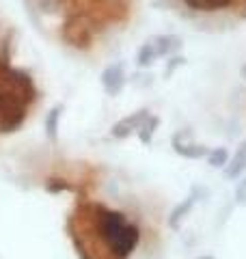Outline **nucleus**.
I'll list each match as a JSON object with an SVG mask.
<instances>
[{
	"label": "nucleus",
	"instance_id": "aec40b11",
	"mask_svg": "<svg viewBox=\"0 0 246 259\" xmlns=\"http://www.w3.org/2000/svg\"><path fill=\"white\" fill-rule=\"evenodd\" d=\"M184 65H186V56H184V54H173V56H167V61H164V71H162L164 80H169L171 76L175 74L177 69H182Z\"/></svg>",
	"mask_w": 246,
	"mask_h": 259
},
{
	"label": "nucleus",
	"instance_id": "6e6552de",
	"mask_svg": "<svg viewBox=\"0 0 246 259\" xmlns=\"http://www.w3.org/2000/svg\"><path fill=\"white\" fill-rule=\"evenodd\" d=\"M100 82H102V89L106 95H119L123 89L128 84V71H126V63L123 61H114L110 65H106L102 76H100Z\"/></svg>",
	"mask_w": 246,
	"mask_h": 259
},
{
	"label": "nucleus",
	"instance_id": "6ab92c4d",
	"mask_svg": "<svg viewBox=\"0 0 246 259\" xmlns=\"http://www.w3.org/2000/svg\"><path fill=\"white\" fill-rule=\"evenodd\" d=\"M128 80H130V84L136 87V89H141V91H145V89H151L153 82H155V80H153V74H151L149 69H138L136 74H132Z\"/></svg>",
	"mask_w": 246,
	"mask_h": 259
},
{
	"label": "nucleus",
	"instance_id": "39448f33",
	"mask_svg": "<svg viewBox=\"0 0 246 259\" xmlns=\"http://www.w3.org/2000/svg\"><path fill=\"white\" fill-rule=\"evenodd\" d=\"M138 244H141V229H138L136 223L130 221L102 250H106L108 255L117 259H130L134 255V250L138 248Z\"/></svg>",
	"mask_w": 246,
	"mask_h": 259
},
{
	"label": "nucleus",
	"instance_id": "7ed1b4c3",
	"mask_svg": "<svg viewBox=\"0 0 246 259\" xmlns=\"http://www.w3.org/2000/svg\"><path fill=\"white\" fill-rule=\"evenodd\" d=\"M30 110L20 104L11 93L0 89V136H9L20 132L26 123Z\"/></svg>",
	"mask_w": 246,
	"mask_h": 259
},
{
	"label": "nucleus",
	"instance_id": "9d476101",
	"mask_svg": "<svg viewBox=\"0 0 246 259\" xmlns=\"http://www.w3.org/2000/svg\"><path fill=\"white\" fill-rule=\"evenodd\" d=\"M186 9L199 15H216V13H233L235 0H179Z\"/></svg>",
	"mask_w": 246,
	"mask_h": 259
},
{
	"label": "nucleus",
	"instance_id": "423d86ee",
	"mask_svg": "<svg viewBox=\"0 0 246 259\" xmlns=\"http://www.w3.org/2000/svg\"><path fill=\"white\" fill-rule=\"evenodd\" d=\"M203 199H208V188H205V186H201V184H194L192 188H190V192H188V197H184V199L179 201V203L169 212V216H167V227H169V229L177 231L179 227H182V223L186 221L188 216H190L192 209L196 207V203H199V201H203Z\"/></svg>",
	"mask_w": 246,
	"mask_h": 259
},
{
	"label": "nucleus",
	"instance_id": "4468645a",
	"mask_svg": "<svg viewBox=\"0 0 246 259\" xmlns=\"http://www.w3.org/2000/svg\"><path fill=\"white\" fill-rule=\"evenodd\" d=\"M158 59L160 56H158V50H155V46H153V39H147V41H143L141 48L136 50L134 63H136L138 69H149Z\"/></svg>",
	"mask_w": 246,
	"mask_h": 259
},
{
	"label": "nucleus",
	"instance_id": "1a4fd4ad",
	"mask_svg": "<svg viewBox=\"0 0 246 259\" xmlns=\"http://www.w3.org/2000/svg\"><path fill=\"white\" fill-rule=\"evenodd\" d=\"M149 115H151L149 108H138V110H134V112H130V115L121 117L117 123H112L110 136H112L114 141H126V139H130L132 134L138 132V127L143 125V121L149 117Z\"/></svg>",
	"mask_w": 246,
	"mask_h": 259
},
{
	"label": "nucleus",
	"instance_id": "f257e3e1",
	"mask_svg": "<svg viewBox=\"0 0 246 259\" xmlns=\"http://www.w3.org/2000/svg\"><path fill=\"white\" fill-rule=\"evenodd\" d=\"M106 22L97 13H93L87 7L80 9H69L67 15L59 24V37L61 41L73 52H91L93 46L104 30Z\"/></svg>",
	"mask_w": 246,
	"mask_h": 259
},
{
	"label": "nucleus",
	"instance_id": "20e7f679",
	"mask_svg": "<svg viewBox=\"0 0 246 259\" xmlns=\"http://www.w3.org/2000/svg\"><path fill=\"white\" fill-rule=\"evenodd\" d=\"M24 11L28 13V20L41 30V24L46 18H65L71 9V0H22Z\"/></svg>",
	"mask_w": 246,
	"mask_h": 259
},
{
	"label": "nucleus",
	"instance_id": "a211bd4d",
	"mask_svg": "<svg viewBox=\"0 0 246 259\" xmlns=\"http://www.w3.org/2000/svg\"><path fill=\"white\" fill-rule=\"evenodd\" d=\"M229 151H227V147H214V149H210V153L205 156V160H208V164H210V168H223L227 166V162H229Z\"/></svg>",
	"mask_w": 246,
	"mask_h": 259
},
{
	"label": "nucleus",
	"instance_id": "dca6fc26",
	"mask_svg": "<svg viewBox=\"0 0 246 259\" xmlns=\"http://www.w3.org/2000/svg\"><path fill=\"white\" fill-rule=\"evenodd\" d=\"M158 127H160V117L158 115H149V117H147L143 121V125L138 127V132H136L141 145H151L155 132H158Z\"/></svg>",
	"mask_w": 246,
	"mask_h": 259
},
{
	"label": "nucleus",
	"instance_id": "9b49d317",
	"mask_svg": "<svg viewBox=\"0 0 246 259\" xmlns=\"http://www.w3.org/2000/svg\"><path fill=\"white\" fill-rule=\"evenodd\" d=\"M153 39V46L158 50V56L167 59V56H173V54H179V50L184 48V39L179 35H173V32H167V35H155L151 37Z\"/></svg>",
	"mask_w": 246,
	"mask_h": 259
},
{
	"label": "nucleus",
	"instance_id": "f8f14e48",
	"mask_svg": "<svg viewBox=\"0 0 246 259\" xmlns=\"http://www.w3.org/2000/svg\"><path fill=\"white\" fill-rule=\"evenodd\" d=\"M246 173V141L237 147V151L233 153V158H229L227 166L223 168V175L227 180H237Z\"/></svg>",
	"mask_w": 246,
	"mask_h": 259
},
{
	"label": "nucleus",
	"instance_id": "b1692460",
	"mask_svg": "<svg viewBox=\"0 0 246 259\" xmlns=\"http://www.w3.org/2000/svg\"><path fill=\"white\" fill-rule=\"evenodd\" d=\"M196 259H214V257H212V255H199Z\"/></svg>",
	"mask_w": 246,
	"mask_h": 259
},
{
	"label": "nucleus",
	"instance_id": "ddd939ff",
	"mask_svg": "<svg viewBox=\"0 0 246 259\" xmlns=\"http://www.w3.org/2000/svg\"><path fill=\"white\" fill-rule=\"evenodd\" d=\"M63 110L65 106L63 104H56V106H52L50 110L46 112V117H44V130H46V136H48V141L54 143L59 141V130H61V117H63Z\"/></svg>",
	"mask_w": 246,
	"mask_h": 259
},
{
	"label": "nucleus",
	"instance_id": "0eeeda50",
	"mask_svg": "<svg viewBox=\"0 0 246 259\" xmlns=\"http://www.w3.org/2000/svg\"><path fill=\"white\" fill-rule=\"evenodd\" d=\"M171 147L184 160H203L210 153V147H205L203 143L194 141V134L190 127L177 130V132L171 136Z\"/></svg>",
	"mask_w": 246,
	"mask_h": 259
},
{
	"label": "nucleus",
	"instance_id": "412c9836",
	"mask_svg": "<svg viewBox=\"0 0 246 259\" xmlns=\"http://www.w3.org/2000/svg\"><path fill=\"white\" fill-rule=\"evenodd\" d=\"M233 203L235 205H246V175H242V180L237 182L235 192H233Z\"/></svg>",
	"mask_w": 246,
	"mask_h": 259
},
{
	"label": "nucleus",
	"instance_id": "f3484780",
	"mask_svg": "<svg viewBox=\"0 0 246 259\" xmlns=\"http://www.w3.org/2000/svg\"><path fill=\"white\" fill-rule=\"evenodd\" d=\"M44 190L50 192V194H61V192H73L76 190V186H73V182H69L67 177L52 175V177H48V180L44 182Z\"/></svg>",
	"mask_w": 246,
	"mask_h": 259
},
{
	"label": "nucleus",
	"instance_id": "4be33fe9",
	"mask_svg": "<svg viewBox=\"0 0 246 259\" xmlns=\"http://www.w3.org/2000/svg\"><path fill=\"white\" fill-rule=\"evenodd\" d=\"M95 259H117V257H112V255H108L106 250H100V253L95 255Z\"/></svg>",
	"mask_w": 246,
	"mask_h": 259
},
{
	"label": "nucleus",
	"instance_id": "5701e85b",
	"mask_svg": "<svg viewBox=\"0 0 246 259\" xmlns=\"http://www.w3.org/2000/svg\"><path fill=\"white\" fill-rule=\"evenodd\" d=\"M240 76H242V78H244V80H246V63H244V65H242V69H240Z\"/></svg>",
	"mask_w": 246,
	"mask_h": 259
},
{
	"label": "nucleus",
	"instance_id": "f03ea898",
	"mask_svg": "<svg viewBox=\"0 0 246 259\" xmlns=\"http://www.w3.org/2000/svg\"><path fill=\"white\" fill-rule=\"evenodd\" d=\"M0 89L11 93L20 104H24L28 110H32L41 100V91L30 76V71L13 67L11 61L0 59Z\"/></svg>",
	"mask_w": 246,
	"mask_h": 259
},
{
	"label": "nucleus",
	"instance_id": "2eb2a0df",
	"mask_svg": "<svg viewBox=\"0 0 246 259\" xmlns=\"http://www.w3.org/2000/svg\"><path fill=\"white\" fill-rule=\"evenodd\" d=\"M15 48H18V32H15L13 26H5L3 35H0V59L11 61Z\"/></svg>",
	"mask_w": 246,
	"mask_h": 259
}]
</instances>
